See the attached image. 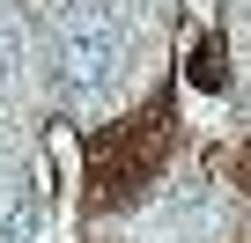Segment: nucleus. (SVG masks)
Here are the masks:
<instances>
[{
    "label": "nucleus",
    "instance_id": "obj_1",
    "mask_svg": "<svg viewBox=\"0 0 251 243\" xmlns=\"http://www.w3.org/2000/svg\"><path fill=\"white\" fill-rule=\"evenodd\" d=\"M15 66H23V22H15V8H0V81Z\"/></svg>",
    "mask_w": 251,
    "mask_h": 243
},
{
    "label": "nucleus",
    "instance_id": "obj_2",
    "mask_svg": "<svg viewBox=\"0 0 251 243\" xmlns=\"http://www.w3.org/2000/svg\"><path fill=\"white\" fill-rule=\"evenodd\" d=\"M30 228H37V206H30V199H8V214H0V243H30Z\"/></svg>",
    "mask_w": 251,
    "mask_h": 243
}]
</instances>
